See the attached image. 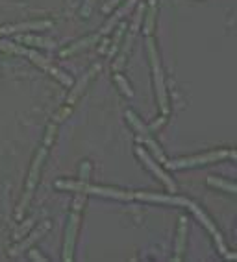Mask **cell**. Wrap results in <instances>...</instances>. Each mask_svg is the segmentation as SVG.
<instances>
[{
	"label": "cell",
	"instance_id": "obj_1",
	"mask_svg": "<svg viewBox=\"0 0 237 262\" xmlns=\"http://www.w3.org/2000/svg\"><path fill=\"white\" fill-rule=\"evenodd\" d=\"M147 50H148V59H150V65H152V72H154V85H156V96H157V103H160V111H162L163 117H167L169 115V98H167L165 78H163L162 65H160L156 41L152 39V35H147Z\"/></svg>",
	"mask_w": 237,
	"mask_h": 262
},
{
	"label": "cell",
	"instance_id": "obj_2",
	"mask_svg": "<svg viewBox=\"0 0 237 262\" xmlns=\"http://www.w3.org/2000/svg\"><path fill=\"white\" fill-rule=\"evenodd\" d=\"M57 188H65V190H74L80 192V194H95V196L102 198H113V200H124V202H130V200H135V194L133 192L126 190H118V188L111 187H98V185H89L86 181H57Z\"/></svg>",
	"mask_w": 237,
	"mask_h": 262
},
{
	"label": "cell",
	"instance_id": "obj_3",
	"mask_svg": "<svg viewBox=\"0 0 237 262\" xmlns=\"http://www.w3.org/2000/svg\"><path fill=\"white\" fill-rule=\"evenodd\" d=\"M82 205H84V194H80V196L74 200V203H72L71 218H69V224H67L65 242H63V260L65 262L72 260V253H74V246H76V236H78V229H80Z\"/></svg>",
	"mask_w": 237,
	"mask_h": 262
},
{
	"label": "cell",
	"instance_id": "obj_4",
	"mask_svg": "<svg viewBox=\"0 0 237 262\" xmlns=\"http://www.w3.org/2000/svg\"><path fill=\"white\" fill-rule=\"evenodd\" d=\"M47 150H48V146L45 144L43 148L37 151V155H35V159H33L32 166H30L28 183H26V188H24L23 200H21L19 207H17V212H15V216H17V218H21V216L24 214V211H26V207H28L30 200H32V196H33V190H35V187H37L39 172H41V164H43L45 157H47Z\"/></svg>",
	"mask_w": 237,
	"mask_h": 262
},
{
	"label": "cell",
	"instance_id": "obj_5",
	"mask_svg": "<svg viewBox=\"0 0 237 262\" xmlns=\"http://www.w3.org/2000/svg\"><path fill=\"white\" fill-rule=\"evenodd\" d=\"M226 157H233V151L228 150H215L208 151V154L202 155H193V157H182V159L176 161H167V168L169 170H180V168H193V166H204L209 163H217V161H223Z\"/></svg>",
	"mask_w": 237,
	"mask_h": 262
},
{
	"label": "cell",
	"instance_id": "obj_6",
	"mask_svg": "<svg viewBox=\"0 0 237 262\" xmlns=\"http://www.w3.org/2000/svg\"><path fill=\"white\" fill-rule=\"evenodd\" d=\"M184 205H185V207H189V211L193 212V214L196 216V218H199V220H200V224L204 225L206 229L209 231V234H211V236H213L215 244H217L219 251L223 253V255H224V257H226V258H235V255H232V253L228 251L226 244H224V240H223V234L219 233V229H217V227H215V225H213V222L209 220L208 216H206L204 212L200 211V207L196 205V203L189 202V200H185V203H184Z\"/></svg>",
	"mask_w": 237,
	"mask_h": 262
},
{
	"label": "cell",
	"instance_id": "obj_7",
	"mask_svg": "<svg viewBox=\"0 0 237 262\" xmlns=\"http://www.w3.org/2000/svg\"><path fill=\"white\" fill-rule=\"evenodd\" d=\"M19 54H23V56H26V57H30V59L35 63L37 67H41L43 71H47L48 74H52L56 80H60L63 85H71L72 83V80L69 78V76L65 74V72H62L60 69H56V67L52 65V63H48V59H45L41 54H37V52H33V50H28V48H23V47H19Z\"/></svg>",
	"mask_w": 237,
	"mask_h": 262
},
{
	"label": "cell",
	"instance_id": "obj_8",
	"mask_svg": "<svg viewBox=\"0 0 237 262\" xmlns=\"http://www.w3.org/2000/svg\"><path fill=\"white\" fill-rule=\"evenodd\" d=\"M135 151H137L139 159L143 161V164H145V166H147V168L150 170V172L154 173V176H156L160 181L165 183V187L169 188V192H171V194H174V192L178 190V188H176V185H174V181H172V179L169 178L165 172H163V168H160V166L154 163V159H152L150 155L147 154V150H143L141 146H137V148H135Z\"/></svg>",
	"mask_w": 237,
	"mask_h": 262
},
{
	"label": "cell",
	"instance_id": "obj_9",
	"mask_svg": "<svg viewBox=\"0 0 237 262\" xmlns=\"http://www.w3.org/2000/svg\"><path fill=\"white\" fill-rule=\"evenodd\" d=\"M52 28L50 20H30V23H19V24H6L0 26V35H15L21 32H41V30Z\"/></svg>",
	"mask_w": 237,
	"mask_h": 262
},
{
	"label": "cell",
	"instance_id": "obj_10",
	"mask_svg": "<svg viewBox=\"0 0 237 262\" xmlns=\"http://www.w3.org/2000/svg\"><path fill=\"white\" fill-rule=\"evenodd\" d=\"M48 229H50V222H45V224L41 225V227H37V229L33 231L32 234H28V236H26V240H23L21 244L13 246V248L10 249V255H11V257H15V255H21L23 251H26V249H28L30 246H32V244L37 242L39 236H43V234L47 233Z\"/></svg>",
	"mask_w": 237,
	"mask_h": 262
},
{
	"label": "cell",
	"instance_id": "obj_11",
	"mask_svg": "<svg viewBox=\"0 0 237 262\" xmlns=\"http://www.w3.org/2000/svg\"><path fill=\"white\" fill-rule=\"evenodd\" d=\"M98 71H100V67H98V65H95L89 72H86V74L82 76V80L78 81L74 89L71 91V94H69V98H67V102H69V103H76V100L80 98V94L84 93V89L87 87V83H89V81L93 80V76H95Z\"/></svg>",
	"mask_w": 237,
	"mask_h": 262
},
{
	"label": "cell",
	"instance_id": "obj_12",
	"mask_svg": "<svg viewBox=\"0 0 237 262\" xmlns=\"http://www.w3.org/2000/svg\"><path fill=\"white\" fill-rule=\"evenodd\" d=\"M135 2H137V0H126V2H124V6H123V8H121V10H117V13H115L113 17H111V19L108 20V24H106L104 28L100 30V35H108V33L111 32V30H113L115 26H117V23H118V20L123 19L124 15L128 13V11L133 8V6H135Z\"/></svg>",
	"mask_w": 237,
	"mask_h": 262
},
{
	"label": "cell",
	"instance_id": "obj_13",
	"mask_svg": "<svg viewBox=\"0 0 237 262\" xmlns=\"http://www.w3.org/2000/svg\"><path fill=\"white\" fill-rule=\"evenodd\" d=\"M147 15H145V26H143V33L145 35H152L154 33V24H156V13H157V2L156 0H148V6H145Z\"/></svg>",
	"mask_w": 237,
	"mask_h": 262
},
{
	"label": "cell",
	"instance_id": "obj_14",
	"mask_svg": "<svg viewBox=\"0 0 237 262\" xmlns=\"http://www.w3.org/2000/svg\"><path fill=\"white\" fill-rule=\"evenodd\" d=\"M185 236H187V218L182 216L180 224H178V236H176V260H182L185 251Z\"/></svg>",
	"mask_w": 237,
	"mask_h": 262
},
{
	"label": "cell",
	"instance_id": "obj_15",
	"mask_svg": "<svg viewBox=\"0 0 237 262\" xmlns=\"http://www.w3.org/2000/svg\"><path fill=\"white\" fill-rule=\"evenodd\" d=\"M96 41H98V35H91V37H84V39H80V41H76L74 45H71V47H69V48H65V50H62V57L72 56V54H78V52L86 50L87 47H91V45H95Z\"/></svg>",
	"mask_w": 237,
	"mask_h": 262
},
{
	"label": "cell",
	"instance_id": "obj_16",
	"mask_svg": "<svg viewBox=\"0 0 237 262\" xmlns=\"http://www.w3.org/2000/svg\"><path fill=\"white\" fill-rule=\"evenodd\" d=\"M23 42L30 45V47H41V48H47V50H54L57 48V45L52 41V39H47V37H37V35H24Z\"/></svg>",
	"mask_w": 237,
	"mask_h": 262
},
{
	"label": "cell",
	"instance_id": "obj_17",
	"mask_svg": "<svg viewBox=\"0 0 237 262\" xmlns=\"http://www.w3.org/2000/svg\"><path fill=\"white\" fill-rule=\"evenodd\" d=\"M126 118H128L130 126H132L133 129L137 131L139 135H141V137H150V131H152V129H150V127H147L141 120H139L137 115H133L132 111H128V113H126Z\"/></svg>",
	"mask_w": 237,
	"mask_h": 262
},
{
	"label": "cell",
	"instance_id": "obj_18",
	"mask_svg": "<svg viewBox=\"0 0 237 262\" xmlns=\"http://www.w3.org/2000/svg\"><path fill=\"white\" fill-rule=\"evenodd\" d=\"M208 185H211V187H215V188H221V190L232 192V194L237 192V187L233 185V183H226L219 178H208Z\"/></svg>",
	"mask_w": 237,
	"mask_h": 262
},
{
	"label": "cell",
	"instance_id": "obj_19",
	"mask_svg": "<svg viewBox=\"0 0 237 262\" xmlns=\"http://www.w3.org/2000/svg\"><path fill=\"white\" fill-rule=\"evenodd\" d=\"M113 80H115V83L118 85V89L123 91L124 96H128V98H132V96H133V91H132V87H130L128 81L124 80V76H121V74H118V72H115Z\"/></svg>",
	"mask_w": 237,
	"mask_h": 262
},
{
	"label": "cell",
	"instance_id": "obj_20",
	"mask_svg": "<svg viewBox=\"0 0 237 262\" xmlns=\"http://www.w3.org/2000/svg\"><path fill=\"white\" fill-rule=\"evenodd\" d=\"M143 139H145V142H147V144H148V148H150V150H152V154L156 155L157 159L162 161V163H163V164H167V161H169V159H167L165 155H163L162 148H160V146H157V144H156V142L152 141L150 137H143Z\"/></svg>",
	"mask_w": 237,
	"mask_h": 262
},
{
	"label": "cell",
	"instance_id": "obj_21",
	"mask_svg": "<svg viewBox=\"0 0 237 262\" xmlns=\"http://www.w3.org/2000/svg\"><path fill=\"white\" fill-rule=\"evenodd\" d=\"M123 32H124V24L117 30V37H115L113 42H111V50H109V56H113L115 52L118 50V45H121V37H123Z\"/></svg>",
	"mask_w": 237,
	"mask_h": 262
},
{
	"label": "cell",
	"instance_id": "obj_22",
	"mask_svg": "<svg viewBox=\"0 0 237 262\" xmlns=\"http://www.w3.org/2000/svg\"><path fill=\"white\" fill-rule=\"evenodd\" d=\"M93 6H95V0H86L84 6H82V10H80L82 17H89L91 11H93Z\"/></svg>",
	"mask_w": 237,
	"mask_h": 262
},
{
	"label": "cell",
	"instance_id": "obj_23",
	"mask_svg": "<svg viewBox=\"0 0 237 262\" xmlns=\"http://www.w3.org/2000/svg\"><path fill=\"white\" fill-rule=\"evenodd\" d=\"M118 4H121V0H109L108 4L102 6V13H109V11L113 10V8H117Z\"/></svg>",
	"mask_w": 237,
	"mask_h": 262
},
{
	"label": "cell",
	"instance_id": "obj_24",
	"mask_svg": "<svg viewBox=\"0 0 237 262\" xmlns=\"http://www.w3.org/2000/svg\"><path fill=\"white\" fill-rule=\"evenodd\" d=\"M30 258H32V260H39V262H45V260H47L45 257L37 255V251H35V249H30Z\"/></svg>",
	"mask_w": 237,
	"mask_h": 262
}]
</instances>
